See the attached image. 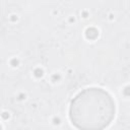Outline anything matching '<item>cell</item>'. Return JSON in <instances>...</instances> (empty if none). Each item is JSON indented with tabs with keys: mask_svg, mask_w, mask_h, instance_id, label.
<instances>
[{
	"mask_svg": "<svg viewBox=\"0 0 130 130\" xmlns=\"http://www.w3.org/2000/svg\"><path fill=\"white\" fill-rule=\"evenodd\" d=\"M69 117L78 129H104L112 123L115 117L114 100L103 88H85L71 101Z\"/></svg>",
	"mask_w": 130,
	"mask_h": 130,
	"instance_id": "obj_1",
	"label": "cell"
},
{
	"mask_svg": "<svg viewBox=\"0 0 130 130\" xmlns=\"http://www.w3.org/2000/svg\"><path fill=\"white\" fill-rule=\"evenodd\" d=\"M0 129H1V126H0Z\"/></svg>",
	"mask_w": 130,
	"mask_h": 130,
	"instance_id": "obj_2",
	"label": "cell"
}]
</instances>
